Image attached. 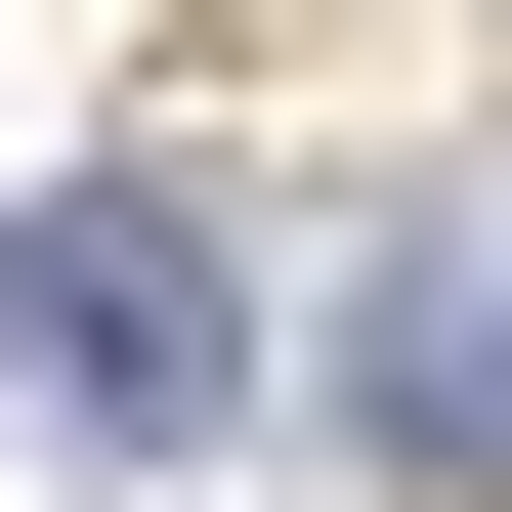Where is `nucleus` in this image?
Wrapping results in <instances>:
<instances>
[{"label":"nucleus","mask_w":512,"mask_h":512,"mask_svg":"<svg viewBox=\"0 0 512 512\" xmlns=\"http://www.w3.org/2000/svg\"><path fill=\"white\" fill-rule=\"evenodd\" d=\"M0 342H43V427H214V384H256V256L171 214V171H86V214H43V299H0Z\"/></svg>","instance_id":"f257e3e1"}]
</instances>
